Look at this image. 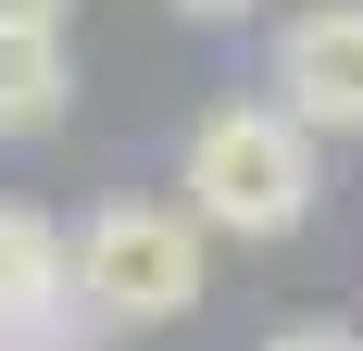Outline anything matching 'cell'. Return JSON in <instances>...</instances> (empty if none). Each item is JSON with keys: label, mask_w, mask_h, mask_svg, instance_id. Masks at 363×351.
Returning <instances> with one entry per match:
<instances>
[{"label": "cell", "mask_w": 363, "mask_h": 351, "mask_svg": "<svg viewBox=\"0 0 363 351\" xmlns=\"http://www.w3.org/2000/svg\"><path fill=\"white\" fill-rule=\"evenodd\" d=\"M313 126L289 101H225L201 113V139H188V213L213 226V239H289L301 213H313Z\"/></svg>", "instance_id": "6da1fadb"}, {"label": "cell", "mask_w": 363, "mask_h": 351, "mask_svg": "<svg viewBox=\"0 0 363 351\" xmlns=\"http://www.w3.org/2000/svg\"><path fill=\"white\" fill-rule=\"evenodd\" d=\"M75 301L101 314V339H138V326H176L201 301V213L163 201H101L75 226Z\"/></svg>", "instance_id": "7a4b0ae2"}, {"label": "cell", "mask_w": 363, "mask_h": 351, "mask_svg": "<svg viewBox=\"0 0 363 351\" xmlns=\"http://www.w3.org/2000/svg\"><path fill=\"white\" fill-rule=\"evenodd\" d=\"M101 314L75 301V251L50 213L0 201V351H88Z\"/></svg>", "instance_id": "3957f363"}, {"label": "cell", "mask_w": 363, "mask_h": 351, "mask_svg": "<svg viewBox=\"0 0 363 351\" xmlns=\"http://www.w3.org/2000/svg\"><path fill=\"white\" fill-rule=\"evenodd\" d=\"M276 101L313 139H363V0H313L276 38Z\"/></svg>", "instance_id": "277c9868"}, {"label": "cell", "mask_w": 363, "mask_h": 351, "mask_svg": "<svg viewBox=\"0 0 363 351\" xmlns=\"http://www.w3.org/2000/svg\"><path fill=\"white\" fill-rule=\"evenodd\" d=\"M75 113V50L63 26H0V139H50Z\"/></svg>", "instance_id": "5b68a950"}, {"label": "cell", "mask_w": 363, "mask_h": 351, "mask_svg": "<svg viewBox=\"0 0 363 351\" xmlns=\"http://www.w3.org/2000/svg\"><path fill=\"white\" fill-rule=\"evenodd\" d=\"M263 351H363V339H351V326H276Z\"/></svg>", "instance_id": "8992f818"}, {"label": "cell", "mask_w": 363, "mask_h": 351, "mask_svg": "<svg viewBox=\"0 0 363 351\" xmlns=\"http://www.w3.org/2000/svg\"><path fill=\"white\" fill-rule=\"evenodd\" d=\"M75 0H0V26H63Z\"/></svg>", "instance_id": "52a82bcc"}, {"label": "cell", "mask_w": 363, "mask_h": 351, "mask_svg": "<svg viewBox=\"0 0 363 351\" xmlns=\"http://www.w3.org/2000/svg\"><path fill=\"white\" fill-rule=\"evenodd\" d=\"M188 26H238V13H263V0H176Z\"/></svg>", "instance_id": "ba28073f"}]
</instances>
